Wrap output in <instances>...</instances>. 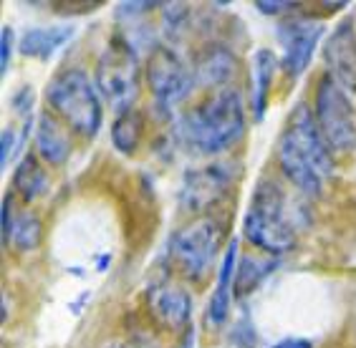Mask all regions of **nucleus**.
I'll return each mask as SVG.
<instances>
[{
  "label": "nucleus",
  "instance_id": "obj_1",
  "mask_svg": "<svg viewBox=\"0 0 356 348\" xmlns=\"http://www.w3.org/2000/svg\"><path fill=\"white\" fill-rule=\"evenodd\" d=\"M278 164L296 190L306 197H321L323 185L334 174L331 147L323 139L314 109L298 103L288 116L286 131L278 144Z\"/></svg>",
  "mask_w": 356,
  "mask_h": 348
},
{
  "label": "nucleus",
  "instance_id": "obj_2",
  "mask_svg": "<svg viewBox=\"0 0 356 348\" xmlns=\"http://www.w3.org/2000/svg\"><path fill=\"white\" fill-rule=\"evenodd\" d=\"M245 134V109L238 89H218L205 101L187 111L179 124V137L195 154L210 157L227 151Z\"/></svg>",
  "mask_w": 356,
  "mask_h": 348
},
{
  "label": "nucleus",
  "instance_id": "obj_3",
  "mask_svg": "<svg viewBox=\"0 0 356 348\" xmlns=\"http://www.w3.org/2000/svg\"><path fill=\"white\" fill-rule=\"evenodd\" d=\"M46 99L54 114L69 124L76 134L91 139L102 129V99L81 69H66L56 74L48 83Z\"/></svg>",
  "mask_w": 356,
  "mask_h": 348
},
{
  "label": "nucleus",
  "instance_id": "obj_4",
  "mask_svg": "<svg viewBox=\"0 0 356 348\" xmlns=\"http://www.w3.org/2000/svg\"><path fill=\"white\" fill-rule=\"evenodd\" d=\"M243 232L250 245L266 253L278 255L296 247V230L286 217V199L273 182H261L255 187L243 219Z\"/></svg>",
  "mask_w": 356,
  "mask_h": 348
},
{
  "label": "nucleus",
  "instance_id": "obj_5",
  "mask_svg": "<svg viewBox=\"0 0 356 348\" xmlns=\"http://www.w3.org/2000/svg\"><path fill=\"white\" fill-rule=\"evenodd\" d=\"M139 78H142V69H139L134 48L124 38L114 35L96 63V89L106 106L119 116L131 111L139 96Z\"/></svg>",
  "mask_w": 356,
  "mask_h": 348
},
{
  "label": "nucleus",
  "instance_id": "obj_6",
  "mask_svg": "<svg viewBox=\"0 0 356 348\" xmlns=\"http://www.w3.org/2000/svg\"><path fill=\"white\" fill-rule=\"evenodd\" d=\"M220 245H222V227L213 217L195 219L172 238V263L185 278L200 280L213 267Z\"/></svg>",
  "mask_w": 356,
  "mask_h": 348
},
{
  "label": "nucleus",
  "instance_id": "obj_7",
  "mask_svg": "<svg viewBox=\"0 0 356 348\" xmlns=\"http://www.w3.org/2000/svg\"><path fill=\"white\" fill-rule=\"evenodd\" d=\"M316 124L321 129L323 139L336 151H354L356 149V114L351 106L346 91L331 78L323 76L316 89Z\"/></svg>",
  "mask_w": 356,
  "mask_h": 348
},
{
  "label": "nucleus",
  "instance_id": "obj_8",
  "mask_svg": "<svg viewBox=\"0 0 356 348\" xmlns=\"http://www.w3.org/2000/svg\"><path fill=\"white\" fill-rule=\"evenodd\" d=\"M147 83L159 109H172L187 99L195 86V74L172 48L157 46L147 58Z\"/></svg>",
  "mask_w": 356,
  "mask_h": 348
},
{
  "label": "nucleus",
  "instance_id": "obj_9",
  "mask_svg": "<svg viewBox=\"0 0 356 348\" xmlns=\"http://www.w3.org/2000/svg\"><path fill=\"white\" fill-rule=\"evenodd\" d=\"M235 179V172L230 164H210L202 169H192L182 179L179 202L190 212H205L218 202Z\"/></svg>",
  "mask_w": 356,
  "mask_h": 348
},
{
  "label": "nucleus",
  "instance_id": "obj_10",
  "mask_svg": "<svg viewBox=\"0 0 356 348\" xmlns=\"http://www.w3.org/2000/svg\"><path fill=\"white\" fill-rule=\"evenodd\" d=\"M323 35V23L314 18H291L278 31V41L283 46V69L288 76H298L309 69L318 38Z\"/></svg>",
  "mask_w": 356,
  "mask_h": 348
},
{
  "label": "nucleus",
  "instance_id": "obj_11",
  "mask_svg": "<svg viewBox=\"0 0 356 348\" xmlns=\"http://www.w3.org/2000/svg\"><path fill=\"white\" fill-rule=\"evenodd\" d=\"M323 58L334 78L343 91H356V28L346 18L334 28L329 43L323 48Z\"/></svg>",
  "mask_w": 356,
  "mask_h": 348
},
{
  "label": "nucleus",
  "instance_id": "obj_12",
  "mask_svg": "<svg viewBox=\"0 0 356 348\" xmlns=\"http://www.w3.org/2000/svg\"><path fill=\"white\" fill-rule=\"evenodd\" d=\"M149 308H152V313L157 315L167 328H172V331H182V328L190 323L192 301L182 288L162 285V288H157V290H152Z\"/></svg>",
  "mask_w": 356,
  "mask_h": 348
},
{
  "label": "nucleus",
  "instance_id": "obj_13",
  "mask_svg": "<svg viewBox=\"0 0 356 348\" xmlns=\"http://www.w3.org/2000/svg\"><path fill=\"white\" fill-rule=\"evenodd\" d=\"M235 278H238V240H230L227 253L222 258V265H220L218 285H215V293L210 298V310H207V315H210V321L215 326H222L227 321L230 303H233Z\"/></svg>",
  "mask_w": 356,
  "mask_h": 348
},
{
  "label": "nucleus",
  "instance_id": "obj_14",
  "mask_svg": "<svg viewBox=\"0 0 356 348\" xmlns=\"http://www.w3.org/2000/svg\"><path fill=\"white\" fill-rule=\"evenodd\" d=\"M238 71V61L230 48L225 46H210L200 53L197 63H195V81L202 86H222L230 81Z\"/></svg>",
  "mask_w": 356,
  "mask_h": 348
},
{
  "label": "nucleus",
  "instance_id": "obj_15",
  "mask_svg": "<svg viewBox=\"0 0 356 348\" xmlns=\"http://www.w3.org/2000/svg\"><path fill=\"white\" fill-rule=\"evenodd\" d=\"M35 149L48 164H63L71 154V144L54 114H41L35 124Z\"/></svg>",
  "mask_w": 356,
  "mask_h": 348
},
{
  "label": "nucleus",
  "instance_id": "obj_16",
  "mask_svg": "<svg viewBox=\"0 0 356 348\" xmlns=\"http://www.w3.org/2000/svg\"><path fill=\"white\" fill-rule=\"evenodd\" d=\"M74 38V28L69 26H51V28H31L21 41V53L28 58L48 61L61 46Z\"/></svg>",
  "mask_w": 356,
  "mask_h": 348
},
{
  "label": "nucleus",
  "instance_id": "obj_17",
  "mask_svg": "<svg viewBox=\"0 0 356 348\" xmlns=\"http://www.w3.org/2000/svg\"><path fill=\"white\" fill-rule=\"evenodd\" d=\"M13 190L21 194L26 202H33L48 190V177L41 162L35 159V154H26L18 164V169L13 174Z\"/></svg>",
  "mask_w": 356,
  "mask_h": 348
},
{
  "label": "nucleus",
  "instance_id": "obj_18",
  "mask_svg": "<svg viewBox=\"0 0 356 348\" xmlns=\"http://www.w3.org/2000/svg\"><path fill=\"white\" fill-rule=\"evenodd\" d=\"M275 71V56L270 51H258L253 58V76H255V89H253V109L255 116L261 119L266 111L268 94H270V83H273Z\"/></svg>",
  "mask_w": 356,
  "mask_h": 348
},
{
  "label": "nucleus",
  "instance_id": "obj_19",
  "mask_svg": "<svg viewBox=\"0 0 356 348\" xmlns=\"http://www.w3.org/2000/svg\"><path fill=\"white\" fill-rule=\"evenodd\" d=\"M142 134H144V119L137 111L122 114L114 122V126H111V142L124 154H131V151L137 149L139 142H142Z\"/></svg>",
  "mask_w": 356,
  "mask_h": 348
},
{
  "label": "nucleus",
  "instance_id": "obj_20",
  "mask_svg": "<svg viewBox=\"0 0 356 348\" xmlns=\"http://www.w3.org/2000/svg\"><path fill=\"white\" fill-rule=\"evenodd\" d=\"M41 242V219L26 212V215H18L13 222V230H10V245L15 250H33Z\"/></svg>",
  "mask_w": 356,
  "mask_h": 348
},
{
  "label": "nucleus",
  "instance_id": "obj_21",
  "mask_svg": "<svg viewBox=\"0 0 356 348\" xmlns=\"http://www.w3.org/2000/svg\"><path fill=\"white\" fill-rule=\"evenodd\" d=\"M10 56H13V28L6 26L0 33V71H3V76L10 69Z\"/></svg>",
  "mask_w": 356,
  "mask_h": 348
},
{
  "label": "nucleus",
  "instance_id": "obj_22",
  "mask_svg": "<svg viewBox=\"0 0 356 348\" xmlns=\"http://www.w3.org/2000/svg\"><path fill=\"white\" fill-rule=\"evenodd\" d=\"M13 149H15V131L6 129L3 131V139H0V167L3 169H6L10 157H13Z\"/></svg>",
  "mask_w": 356,
  "mask_h": 348
},
{
  "label": "nucleus",
  "instance_id": "obj_23",
  "mask_svg": "<svg viewBox=\"0 0 356 348\" xmlns=\"http://www.w3.org/2000/svg\"><path fill=\"white\" fill-rule=\"evenodd\" d=\"M13 194L3 199V242H10V230H13Z\"/></svg>",
  "mask_w": 356,
  "mask_h": 348
},
{
  "label": "nucleus",
  "instance_id": "obj_24",
  "mask_svg": "<svg viewBox=\"0 0 356 348\" xmlns=\"http://www.w3.org/2000/svg\"><path fill=\"white\" fill-rule=\"evenodd\" d=\"M230 348H255V335L250 333V328L238 326L230 338Z\"/></svg>",
  "mask_w": 356,
  "mask_h": 348
},
{
  "label": "nucleus",
  "instance_id": "obj_25",
  "mask_svg": "<svg viewBox=\"0 0 356 348\" xmlns=\"http://www.w3.org/2000/svg\"><path fill=\"white\" fill-rule=\"evenodd\" d=\"M255 6L266 15H278V13H283V10L296 8V3H286V0H270V3H266V0H261V3H255Z\"/></svg>",
  "mask_w": 356,
  "mask_h": 348
},
{
  "label": "nucleus",
  "instance_id": "obj_26",
  "mask_svg": "<svg viewBox=\"0 0 356 348\" xmlns=\"http://www.w3.org/2000/svg\"><path fill=\"white\" fill-rule=\"evenodd\" d=\"M270 348H314V346H311V341H306V338H286V341L273 343Z\"/></svg>",
  "mask_w": 356,
  "mask_h": 348
},
{
  "label": "nucleus",
  "instance_id": "obj_27",
  "mask_svg": "<svg viewBox=\"0 0 356 348\" xmlns=\"http://www.w3.org/2000/svg\"><path fill=\"white\" fill-rule=\"evenodd\" d=\"M192 343H195V335H187V343H185V346H182V348H192Z\"/></svg>",
  "mask_w": 356,
  "mask_h": 348
},
{
  "label": "nucleus",
  "instance_id": "obj_28",
  "mask_svg": "<svg viewBox=\"0 0 356 348\" xmlns=\"http://www.w3.org/2000/svg\"><path fill=\"white\" fill-rule=\"evenodd\" d=\"M124 348H147V346H139V343H127Z\"/></svg>",
  "mask_w": 356,
  "mask_h": 348
}]
</instances>
